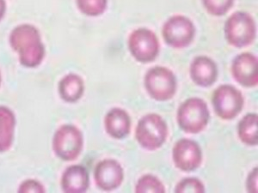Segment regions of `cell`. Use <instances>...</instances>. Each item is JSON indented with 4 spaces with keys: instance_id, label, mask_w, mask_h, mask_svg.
<instances>
[{
    "instance_id": "obj_23",
    "label": "cell",
    "mask_w": 258,
    "mask_h": 193,
    "mask_svg": "<svg viewBox=\"0 0 258 193\" xmlns=\"http://www.w3.org/2000/svg\"><path fill=\"white\" fill-rule=\"evenodd\" d=\"M247 190L249 192H257V167L254 168L248 176Z\"/></svg>"
},
{
    "instance_id": "obj_8",
    "label": "cell",
    "mask_w": 258,
    "mask_h": 193,
    "mask_svg": "<svg viewBox=\"0 0 258 193\" xmlns=\"http://www.w3.org/2000/svg\"><path fill=\"white\" fill-rule=\"evenodd\" d=\"M83 144L82 132L72 125L61 126L53 137V150L64 161H74L78 158L82 151Z\"/></svg>"
},
{
    "instance_id": "obj_18",
    "label": "cell",
    "mask_w": 258,
    "mask_h": 193,
    "mask_svg": "<svg viewBox=\"0 0 258 193\" xmlns=\"http://www.w3.org/2000/svg\"><path fill=\"white\" fill-rule=\"evenodd\" d=\"M135 191L138 193L143 192H165L164 184L159 180V178L152 174L142 176L136 184Z\"/></svg>"
},
{
    "instance_id": "obj_19",
    "label": "cell",
    "mask_w": 258,
    "mask_h": 193,
    "mask_svg": "<svg viewBox=\"0 0 258 193\" xmlns=\"http://www.w3.org/2000/svg\"><path fill=\"white\" fill-rule=\"evenodd\" d=\"M234 0H203V6L209 14L215 17L226 15L231 10Z\"/></svg>"
},
{
    "instance_id": "obj_20",
    "label": "cell",
    "mask_w": 258,
    "mask_h": 193,
    "mask_svg": "<svg viewBox=\"0 0 258 193\" xmlns=\"http://www.w3.org/2000/svg\"><path fill=\"white\" fill-rule=\"evenodd\" d=\"M108 0H78L80 9L86 15L100 16L105 12Z\"/></svg>"
},
{
    "instance_id": "obj_21",
    "label": "cell",
    "mask_w": 258,
    "mask_h": 193,
    "mask_svg": "<svg viewBox=\"0 0 258 193\" xmlns=\"http://www.w3.org/2000/svg\"><path fill=\"white\" fill-rule=\"evenodd\" d=\"M176 192H205L203 182L197 178H186L176 184Z\"/></svg>"
},
{
    "instance_id": "obj_22",
    "label": "cell",
    "mask_w": 258,
    "mask_h": 193,
    "mask_svg": "<svg viewBox=\"0 0 258 193\" xmlns=\"http://www.w3.org/2000/svg\"><path fill=\"white\" fill-rule=\"evenodd\" d=\"M19 192H45V189L42 186V184H40L39 182L30 179L24 181L23 184H21Z\"/></svg>"
},
{
    "instance_id": "obj_5",
    "label": "cell",
    "mask_w": 258,
    "mask_h": 193,
    "mask_svg": "<svg viewBox=\"0 0 258 193\" xmlns=\"http://www.w3.org/2000/svg\"><path fill=\"white\" fill-rule=\"evenodd\" d=\"M162 34L164 41L170 47L181 49L188 47L193 42L196 28L189 18L176 15L164 23Z\"/></svg>"
},
{
    "instance_id": "obj_6",
    "label": "cell",
    "mask_w": 258,
    "mask_h": 193,
    "mask_svg": "<svg viewBox=\"0 0 258 193\" xmlns=\"http://www.w3.org/2000/svg\"><path fill=\"white\" fill-rule=\"evenodd\" d=\"M128 48L137 61L142 64L151 63L159 56V39L152 30L141 28L129 35Z\"/></svg>"
},
{
    "instance_id": "obj_9",
    "label": "cell",
    "mask_w": 258,
    "mask_h": 193,
    "mask_svg": "<svg viewBox=\"0 0 258 193\" xmlns=\"http://www.w3.org/2000/svg\"><path fill=\"white\" fill-rule=\"evenodd\" d=\"M172 157L174 164L178 169L183 172H192L201 166L203 153L196 141L183 138L177 141L175 144Z\"/></svg>"
},
{
    "instance_id": "obj_4",
    "label": "cell",
    "mask_w": 258,
    "mask_h": 193,
    "mask_svg": "<svg viewBox=\"0 0 258 193\" xmlns=\"http://www.w3.org/2000/svg\"><path fill=\"white\" fill-rule=\"evenodd\" d=\"M145 88L153 99L166 102L176 94L177 82L175 74L169 68L154 66L145 76Z\"/></svg>"
},
{
    "instance_id": "obj_12",
    "label": "cell",
    "mask_w": 258,
    "mask_h": 193,
    "mask_svg": "<svg viewBox=\"0 0 258 193\" xmlns=\"http://www.w3.org/2000/svg\"><path fill=\"white\" fill-rule=\"evenodd\" d=\"M216 63L207 56H198L190 64V77L200 87H210L218 78Z\"/></svg>"
},
{
    "instance_id": "obj_13",
    "label": "cell",
    "mask_w": 258,
    "mask_h": 193,
    "mask_svg": "<svg viewBox=\"0 0 258 193\" xmlns=\"http://www.w3.org/2000/svg\"><path fill=\"white\" fill-rule=\"evenodd\" d=\"M104 126L107 133L114 139H122L131 130V119L124 109L115 108L106 114Z\"/></svg>"
},
{
    "instance_id": "obj_17",
    "label": "cell",
    "mask_w": 258,
    "mask_h": 193,
    "mask_svg": "<svg viewBox=\"0 0 258 193\" xmlns=\"http://www.w3.org/2000/svg\"><path fill=\"white\" fill-rule=\"evenodd\" d=\"M84 93V82L80 76L69 75L64 77L60 84V94L68 103H75L80 100Z\"/></svg>"
},
{
    "instance_id": "obj_2",
    "label": "cell",
    "mask_w": 258,
    "mask_h": 193,
    "mask_svg": "<svg viewBox=\"0 0 258 193\" xmlns=\"http://www.w3.org/2000/svg\"><path fill=\"white\" fill-rule=\"evenodd\" d=\"M209 118L207 103L197 97L186 100L177 111V123L180 128L190 134L203 132L209 124Z\"/></svg>"
},
{
    "instance_id": "obj_16",
    "label": "cell",
    "mask_w": 258,
    "mask_h": 193,
    "mask_svg": "<svg viewBox=\"0 0 258 193\" xmlns=\"http://www.w3.org/2000/svg\"><path fill=\"white\" fill-rule=\"evenodd\" d=\"M238 137L243 144L255 146L258 144L257 114H246L239 121L238 126Z\"/></svg>"
},
{
    "instance_id": "obj_15",
    "label": "cell",
    "mask_w": 258,
    "mask_h": 193,
    "mask_svg": "<svg viewBox=\"0 0 258 193\" xmlns=\"http://www.w3.org/2000/svg\"><path fill=\"white\" fill-rule=\"evenodd\" d=\"M15 130V115L10 109L0 107V152L12 147Z\"/></svg>"
},
{
    "instance_id": "obj_7",
    "label": "cell",
    "mask_w": 258,
    "mask_h": 193,
    "mask_svg": "<svg viewBox=\"0 0 258 193\" xmlns=\"http://www.w3.org/2000/svg\"><path fill=\"white\" fill-rule=\"evenodd\" d=\"M212 103L214 111L219 117L222 120H231L240 114L244 100L238 88L232 85L224 84L215 89Z\"/></svg>"
},
{
    "instance_id": "obj_1",
    "label": "cell",
    "mask_w": 258,
    "mask_h": 193,
    "mask_svg": "<svg viewBox=\"0 0 258 193\" xmlns=\"http://www.w3.org/2000/svg\"><path fill=\"white\" fill-rule=\"evenodd\" d=\"M168 136V127L163 118L157 114L141 118L136 127L135 138L142 148L151 151L163 146Z\"/></svg>"
},
{
    "instance_id": "obj_14",
    "label": "cell",
    "mask_w": 258,
    "mask_h": 193,
    "mask_svg": "<svg viewBox=\"0 0 258 193\" xmlns=\"http://www.w3.org/2000/svg\"><path fill=\"white\" fill-rule=\"evenodd\" d=\"M89 184L88 171L81 165L71 166L62 176V190L64 192H85L88 189Z\"/></svg>"
},
{
    "instance_id": "obj_3",
    "label": "cell",
    "mask_w": 258,
    "mask_h": 193,
    "mask_svg": "<svg viewBox=\"0 0 258 193\" xmlns=\"http://www.w3.org/2000/svg\"><path fill=\"white\" fill-rule=\"evenodd\" d=\"M255 21L247 12H235L229 17L225 24L226 41L237 48L252 44L255 41Z\"/></svg>"
},
{
    "instance_id": "obj_10",
    "label": "cell",
    "mask_w": 258,
    "mask_h": 193,
    "mask_svg": "<svg viewBox=\"0 0 258 193\" xmlns=\"http://www.w3.org/2000/svg\"><path fill=\"white\" fill-rule=\"evenodd\" d=\"M232 74L233 78L243 87L253 88L257 86V57L250 53H243L237 56L232 62Z\"/></svg>"
},
{
    "instance_id": "obj_11",
    "label": "cell",
    "mask_w": 258,
    "mask_h": 193,
    "mask_svg": "<svg viewBox=\"0 0 258 193\" xmlns=\"http://www.w3.org/2000/svg\"><path fill=\"white\" fill-rule=\"evenodd\" d=\"M94 177L95 182L101 190L110 191L119 187L123 181V168L115 160H103L95 168Z\"/></svg>"
}]
</instances>
